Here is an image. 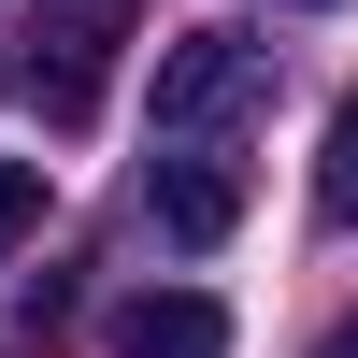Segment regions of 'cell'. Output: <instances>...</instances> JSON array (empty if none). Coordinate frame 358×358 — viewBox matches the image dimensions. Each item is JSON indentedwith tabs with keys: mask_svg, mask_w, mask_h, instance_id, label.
<instances>
[{
	"mask_svg": "<svg viewBox=\"0 0 358 358\" xmlns=\"http://www.w3.org/2000/svg\"><path fill=\"white\" fill-rule=\"evenodd\" d=\"M273 115V43L258 29H187L158 57V143H229Z\"/></svg>",
	"mask_w": 358,
	"mask_h": 358,
	"instance_id": "obj_1",
	"label": "cell"
},
{
	"mask_svg": "<svg viewBox=\"0 0 358 358\" xmlns=\"http://www.w3.org/2000/svg\"><path fill=\"white\" fill-rule=\"evenodd\" d=\"M129 15H143V0H43V15H29L43 129H86V115H101V72H115V43H129Z\"/></svg>",
	"mask_w": 358,
	"mask_h": 358,
	"instance_id": "obj_2",
	"label": "cell"
},
{
	"mask_svg": "<svg viewBox=\"0 0 358 358\" xmlns=\"http://www.w3.org/2000/svg\"><path fill=\"white\" fill-rule=\"evenodd\" d=\"M143 215H158L172 244H229V229H244V172H229V143H158V158H143Z\"/></svg>",
	"mask_w": 358,
	"mask_h": 358,
	"instance_id": "obj_3",
	"label": "cell"
},
{
	"mask_svg": "<svg viewBox=\"0 0 358 358\" xmlns=\"http://www.w3.org/2000/svg\"><path fill=\"white\" fill-rule=\"evenodd\" d=\"M115 358H229V301L215 287H143V301H115Z\"/></svg>",
	"mask_w": 358,
	"mask_h": 358,
	"instance_id": "obj_4",
	"label": "cell"
},
{
	"mask_svg": "<svg viewBox=\"0 0 358 358\" xmlns=\"http://www.w3.org/2000/svg\"><path fill=\"white\" fill-rule=\"evenodd\" d=\"M315 201H330V215L358 229V86L330 101V143H315Z\"/></svg>",
	"mask_w": 358,
	"mask_h": 358,
	"instance_id": "obj_5",
	"label": "cell"
},
{
	"mask_svg": "<svg viewBox=\"0 0 358 358\" xmlns=\"http://www.w3.org/2000/svg\"><path fill=\"white\" fill-rule=\"evenodd\" d=\"M43 229V158H0V258Z\"/></svg>",
	"mask_w": 358,
	"mask_h": 358,
	"instance_id": "obj_6",
	"label": "cell"
},
{
	"mask_svg": "<svg viewBox=\"0 0 358 358\" xmlns=\"http://www.w3.org/2000/svg\"><path fill=\"white\" fill-rule=\"evenodd\" d=\"M315 358H358V315H344V330H330V344H315Z\"/></svg>",
	"mask_w": 358,
	"mask_h": 358,
	"instance_id": "obj_7",
	"label": "cell"
},
{
	"mask_svg": "<svg viewBox=\"0 0 358 358\" xmlns=\"http://www.w3.org/2000/svg\"><path fill=\"white\" fill-rule=\"evenodd\" d=\"M287 15H315V0H287Z\"/></svg>",
	"mask_w": 358,
	"mask_h": 358,
	"instance_id": "obj_8",
	"label": "cell"
}]
</instances>
